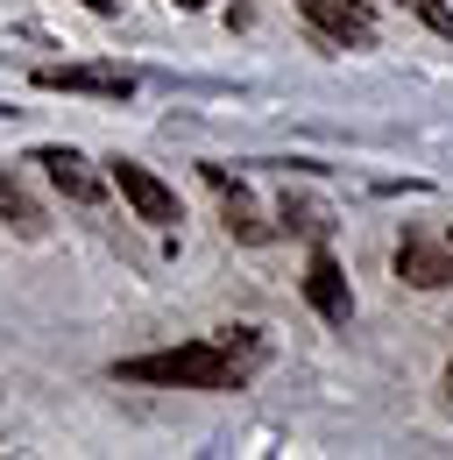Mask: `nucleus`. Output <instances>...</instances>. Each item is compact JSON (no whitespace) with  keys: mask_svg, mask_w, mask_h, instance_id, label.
Returning a JSON list of instances; mask_svg holds the SVG:
<instances>
[{"mask_svg":"<svg viewBox=\"0 0 453 460\" xmlns=\"http://www.w3.org/2000/svg\"><path fill=\"white\" fill-rule=\"evenodd\" d=\"M305 297H312V312H319L326 326H347V319H354V290H347V270H340L326 248L305 262Z\"/></svg>","mask_w":453,"mask_h":460,"instance_id":"6","label":"nucleus"},{"mask_svg":"<svg viewBox=\"0 0 453 460\" xmlns=\"http://www.w3.org/2000/svg\"><path fill=\"white\" fill-rule=\"evenodd\" d=\"M170 7H213V0H170Z\"/></svg>","mask_w":453,"mask_h":460,"instance_id":"12","label":"nucleus"},{"mask_svg":"<svg viewBox=\"0 0 453 460\" xmlns=\"http://www.w3.org/2000/svg\"><path fill=\"white\" fill-rule=\"evenodd\" d=\"M36 85L43 93H78V100H128L135 93V71L128 64H43Z\"/></svg>","mask_w":453,"mask_h":460,"instance_id":"3","label":"nucleus"},{"mask_svg":"<svg viewBox=\"0 0 453 460\" xmlns=\"http://www.w3.org/2000/svg\"><path fill=\"white\" fill-rule=\"evenodd\" d=\"M107 184L128 199V213H135V220H149V227H177V220H184V213H177V191H170L156 171L128 164V156H113V164H107Z\"/></svg>","mask_w":453,"mask_h":460,"instance_id":"2","label":"nucleus"},{"mask_svg":"<svg viewBox=\"0 0 453 460\" xmlns=\"http://www.w3.org/2000/svg\"><path fill=\"white\" fill-rule=\"evenodd\" d=\"M396 277L411 290H447L453 284V248L425 241V234H404V241H396Z\"/></svg>","mask_w":453,"mask_h":460,"instance_id":"7","label":"nucleus"},{"mask_svg":"<svg viewBox=\"0 0 453 460\" xmlns=\"http://www.w3.org/2000/svg\"><path fill=\"white\" fill-rule=\"evenodd\" d=\"M36 164H43V177H50L71 206H100V199H107V177L93 171L71 142H43V149H36Z\"/></svg>","mask_w":453,"mask_h":460,"instance_id":"4","label":"nucleus"},{"mask_svg":"<svg viewBox=\"0 0 453 460\" xmlns=\"http://www.w3.org/2000/svg\"><path fill=\"white\" fill-rule=\"evenodd\" d=\"M0 220L22 234V241H43L50 234V213L36 206V191L22 184V171H0Z\"/></svg>","mask_w":453,"mask_h":460,"instance_id":"8","label":"nucleus"},{"mask_svg":"<svg viewBox=\"0 0 453 460\" xmlns=\"http://www.w3.org/2000/svg\"><path fill=\"white\" fill-rule=\"evenodd\" d=\"M206 184L220 191V213H226V234H241V241H262V220H255V206H248V191L220 171V164H206Z\"/></svg>","mask_w":453,"mask_h":460,"instance_id":"9","label":"nucleus"},{"mask_svg":"<svg viewBox=\"0 0 453 460\" xmlns=\"http://www.w3.org/2000/svg\"><path fill=\"white\" fill-rule=\"evenodd\" d=\"M418 14H425V22H432V29L453 43V7H447V0H418Z\"/></svg>","mask_w":453,"mask_h":460,"instance_id":"10","label":"nucleus"},{"mask_svg":"<svg viewBox=\"0 0 453 460\" xmlns=\"http://www.w3.org/2000/svg\"><path fill=\"white\" fill-rule=\"evenodd\" d=\"M305 22H312L319 36H333L340 50H369V43H376L369 0H305Z\"/></svg>","mask_w":453,"mask_h":460,"instance_id":"5","label":"nucleus"},{"mask_svg":"<svg viewBox=\"0 0 453 460\" xmlns=\"http://www.w3.org/2000/svg\"><path fill=\"white\" fill-rule=\"evenodd\" d=\"M78 7H85V14H113L120 0H78Z\"/></svg>","mask_w":453,"mask_h":460,"instance_id":"11","label":"nucleus"},{"mask_svg":"<svg viewBox=\"0 0 453 460\" xmlns=\"http://www.w3.org/2000/svg\"><path fill=\"white\" fill-rule=\"evenodd\" d=\"M262 368V341L248 326H226L213 341H184L164 354H128L113 361L120 383H156V390H241Z\"/></svg>","mask_w":453,"mask_h":460,"instance_id":"1","label":"nucleus"}]
</instances>
